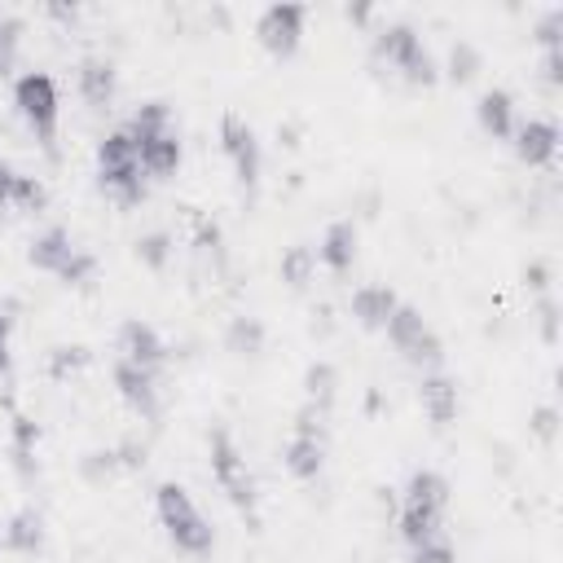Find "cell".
I'll list each match as a JSON object with an SVG mask.
<instances>
[{
	"label": "cell",
	"mask_w": 563,
	"mask_h": 563,
	"mask_svg": "<svg viewBox=\"0 0 563 563\" xmlns=\"http://www.w3.org/2000/svg\"><path fill=\"white\" fill-rule=\"evenodd\" d=\"M154 515H158L167 541H172L180 554H189V559L211 554V545H216V528H211V519L198 510V501L189 497L185 484L163 479V484L154 488Z\"/></svg>",
	"instance_id": "6da1fadb"
},
{
	"label": "cell",
	"mask_w": 563,
	"mask_h": 563,
	"mask_svg": "<svg viewBox=\"0 0 563 563\" xmlns=\"http://www.w3.org/2000/svg\"><path fill=\"white\" fill-rule=\"evenodd\" d=\"M374 57L383 66H391L405 84H418V88H431L440 79V66L431 57V48L422 44V35L409 26V22H387L374 31Z\"/></svg>",
	"instance_id": "7a4b0ae2"
},
{
	"label": "cell",
	"mask_w": 563,
	"mask_h": 563,
	"mask_svg": "<svg viewBox=\"0 0 563 563\" xmlns=\"http://www.w3.org/2000/svg\"><path fill=\"white\" fill-rule=\"evenodd\" d=\"M207 462H211V479H216L220 493L233 501V510L255 523V510H260L255 475L246 471V457H242L238 440H233L224 427H211V435H207Z\"/></svg>",
	"instance_id": "3957f363"
},
{
	"label": "cell",
	"mask_w": 563,
	"mask_h": 563,
	"mask_svg": "<svg viewBox=\"0 0 563 563\" xmlns=\"http://www.w3.org/2000/svg\"><path fill=\"white\" fill-rule=\"evenodd\" d=\"M97 176L101 185L119 198V202H141L145 198V176H141V154L136 141L128 136V128H114L97 141Z\"/></svg>",
	"instance_id": "277c9868"
},
{
	"label": "cell",
	"mask_w": 563,
	"mask_h": 563,
	"mask_svg": "<svg viewBox=\"0 0 563 563\" xmlns=\"http://www.w3.org/2000/svg\"><path fill=\"white\" fill-rule=\"evenodd\" d=\"M13 106L22 114V123L35 132V141L44 150H53L57 141V119H62V97H57V79L48 70H26L13 79Z\"/></svg>",
	"instance_id": "5b68a950"
},
{
	"label": "cell",
	"mask_w": 563,
	"mask_h": 563,
	"mask_svg": "<svg viewBox=\"0 0 563 563\" xmlns=\"http://www.w3.org/2000/svg\"><path fill=\"white\" fill-rule=\"evenodd\" d=\"M387 343L409 361V365H427V369H440L444 361V343L440 334L427 325V317L413 308V303H396V312L387 317Z\"/></svg>",
	"instance_id": "8992f818"
},
{
	"label": "cell",
	"mask_w": 563,
	"mask_h": 563,
	"mask_svg": "<svg viewBox=\"0 0 563 563\" xmlns=\"http://www.w3.org/2000/svg\"><path fill=\"white\" fill-rule=\"evenodd\" d=\"M321 422H325V413L312 409V405H303L295 413V431L282 444V466L295 479H317L321 466H325V427Z\"/></svg>",
	"instance_id": "52a82bcc"
},
{
	"label": "cell",
	"mask_w": 563,
	"mask_h": 563,
	"mask_svg": "<svg viewBox=\"0 0 563 563\" xmlns=\"http://www.w3.org/2000/svg\"><path fill=\"white\" fill-rule=\"evenodd\" d=\"M220 150L238 176L242 189H255L260 185V167H264V150H260V136L255 128L242 119V114H220Z\"/></svg>",
	"instance_id": "ba28073f"
},
{
	"label": "cell",
	"mask_w": 563,
	"mask_h": 563,
	"mask_svg": "<svg viewBox=\"0 0 563 563\" xmlns=\"http://www.w3.org/2000/svg\"><path fill=\"white\" fill-rule=\"evenodd\" d=\"M303 22H308V9L303 4H268L255 18V40L273 57H290L299 48V40H303Z\"/></svg>",
	"instance_id": "9c48e42d"
},
{
	"label": "cell",
	"mask_w": 563,
	"mask_h": 563,
	"mask_svg": "<svg viewBox=\"0 0 563 563\" xmlns=\"http://www.w3.org/2000/svg\"><path fill=\"white\" fill-rule=\"evenodd\" d=\"M119 361H132V365L158 374V365L167 361V339H163L150 321L128 317V321L119 325Z\"/></svg>",
	"instance_id": "30bf717a"
},
{
	"label": "cell",
	"mask_w": 563,
	"mask_h": 563,
	"mask_svg": "<svg viewBox=\"0 0 563 563\" xmlns=\"http://www.w3.org/2000/svg\"><path fill=\"white\" fill-rule=\"evenodd\" d=\"M114 391H119V400L132 413L158 418V383H154V369H141L132 361H114Z\"/></svg>",
	"instance_id": "8fae6325"
},
{
	"label": "cell",
	"mask_w": 563,
	"mask_h": 563,
	"mask_svg": "<svg viewBox=\"0 0 563 563\" xmlns=\"http://www.w3.org/2000/svg\"><path fill=\"white\" fill-rule=\"evenodd\" d=\"M515 158L528 163V167H550L554 154H559V128L550 119H528V123H515Z\"/></svg>",
	"instance_id": "7c38bea8"
},
{
	"label": "cell",
	"mask_w": 563,
	"mask_h": 563,
	"mask_svg": "<svg viewBox=\"0 0 563 563\" xmlns=\"http://www.w3.org/2000/svg\"><path fill=\"white\" fill-rule=\"evenodd\" d=\"M356 246H361V229L356 220H330L321 229V242H317V260L330 268V273H347L356 264Z\"/></svg>",
	"instance_id": "4fadbf2b"
},
{
	"label": "cell",
	"mask_w": 563,
	"mask_h": 563,
	"mask_svg": "<svg viewBox=\"0 0 563 563\" xmlns=\"http://www.w3.org/2000/svg\"><path fill=\"white\" fill-rule=\"evenodd\" d=\"M418 400H422V413L431 418V427H449L462 409V396H457V378H449L444 369H431L422 374L418 383Z\"/></svg>",
	"instance_id": "5bb4252c"
},
{
	"label": "cell",
	"mask_w": 563,
	"mask_h": 563,
	"mask_svg": "<svg viewBox=\"0 0 563 563\" xmlns=\"http://www.w3.org/2000/svg\"><path fill=\"white\" fill-rule=\"evenodd\" d=\"M400 541L409 545V550H418V545H427V541H435L440 537V528H444V506H435V501H418V497H400Z\"/></svg>",
	"instance_id": "9a60e30c"
},
{
	"label": "cell",
	"mask_w": 563,
	"mask_h": 563,
	"mask_svg": "<svg viewBox=\"0 0 563 563\" xmlns=\"http://www.w3.org/2000/svg\"><path fill=\"white\" fill-rule=\"evenodd\" d=\"M75 84H79V97H84L92 110H106V106L114 101V92H119V70H114L110 57H97V53H92V57L79 62Z\"/></svg>",
	"instance_id": "2e32d148"
},
{
	"label": "cell",
	"mask_w": 563,
	"mask_h": 563,
	"mask_svg": "<svg viewBox=\"0 0 563 563\" xmlns=\"http://www.w3.org/2000/svg\"><path fill=\"white\" fill-rule=\"evenodd\" d=\"M79 246H75V238H70V229H62V224H48V229H40L35 238H31V246H26V264L31 268H40V273H62V264L75 255Z\"/></svg>",
	"instance_id": "e0dca14e"
},
{
	"label": "cell",
	"mask_w": 563,
	"mask_h": 563,
	"mask_svg": "<svg viewBox=\"0 0 563 563\" xmlns=\"http://www.w3.org/2000/svg\"><path fill=\"white\" fill-rule=\"evenodd\" d=\"M396 303H400V295H396L387 282H365V286L352 290V317H356V325H365V330H383L387 317L396 312Z\"/></svg>",
	"instance_id": "ac0fdd59"
},
{
	"label": "cell",
	"mask_w": 563,
	"mask_h": 563,
	"mask_svg": "<svg viewBox=\"0 0 563 563\" xmlns=\"http://www.w3.org/2000/svg\"><path fill=\"white\" fill-rule=\"evenodd\" d=\"M475 123L484 128V136L510 141L515 136V97L506 88H484L475 101Z\"/></svg>",
	"instance_id": "d6986e66"
},
{
	"label": "cell",
	"mask_w": 563,
	"mask_h": 563,
	"mask_svg": "<svg viewBox=\"0 0 563 563\" xmlns=\"http://www.w3.org/2000/svg\"><path fill=\"white\" fill-rule=\"evenodd\" d=\"M136 154H141V172L163 180V176H176V167L185 158V145H180V132L172 128V132H158V136L136 141Z\"/></svg>",
	"instance_id": "ffe728a7"
},
{
	"label": "cell",
	"mask_w": 563,
	"mask_h": 563,
	"mask_svg": "<svg viewBox=\"0 0 563 563\" xmlns=\"http://www.w3.org/2000/svg\"><path fill=\"white\" fill-rule=\"evenodd\" d=\"M4 545H9L13 554H35V550L44 545V515H40L35 506L13 510L9 523H4Z\"/></svg>",
	"instance_id": "44dd1931"
},
{
	"label": "cell",
	"mask_w": 563,
	"mask_h": 563,
	"mask_svg": "<svg viewBox=\"0 0 563 563\" xmlns=\"http://www.w3.org/2000/svg\"><path fill=\"white\" fill-rule=\"evenodd\" d=\"M264 343H268V330H264L260 317H251V312L229 317V325H224V347H229L233 356H260Z\"/></svg>",
	"instance_id": "7402d4cb"
},
{
	"label": "cell",
	"mask_w": 563,
	"mask_h": 563,
	"mask_svg": "<svg viewBox=\"0 0 563 563\" xmlns=\"http://www.w3.org/2000/svg\"><path fill=\"white\" fill-rule=\"evenodd\" d=\"M176 128V119H172V106L167 101H141L136 110H132V119H128V136L132 141H145V136H158V132H172Z\"/></svg>",
	"instance_id": "603a6c76"
},
{
	"label": "cell",
	"mask_w": 563,
	"mask_h": 563,
	"mask_svg": "<svg viewBox=\"0 0 563 563\" xmlns=\"http://www.w3.org/2000/svg\"><path fill=\"white\" fill-rule=\"evenodd\" d=\"M334 387H339V374H334L330 361H312V365L303 369V391H308V405H312V409L330 413V405H334Z\"/></svg>",
	"instance_id": "cb8c5ba5"
},
{
	"label": "cell",
	"mask_w": 563,
	"mask_h": 563,
	"mask_svg": "<svg viewBox=\"0 0 563 563\" xmlns=\"http://www.w3.org/2000/svg\"><path fill=\"white\" fill-rule=\"evenodd\" d=\"M35 449H40V422L26 413H13V462L22 475H35Z\"/></svg>",
	"instance_id": "d4e9b609"
},
{
	"label": "cell",
	"mask_w": 563,
	"mask_h": 563,
	"mask_svg": "<svg viewBox=\"0 0 563 563\" xmlns=\"http://www.w3.org/2000/svg\"><path fill=\"white\" fill-rule=\"evenodd\" d=\"M312 268H317V255H312V246H303V242L286 246V255H282V264H277L282 282L295 286V290H303V286L312 282Z\"/></svg>",
	"instance_id": "484cf974"
},
{
	"label": "cell",
	"mask_w": 563,
	"mask_h": 563,
	"mask_svg": "<svg viewBox=\"0 0 563 563\" xmlns=\"http://www.w3.org/2000/svg\"><path fill=\"white\" fill-rule=\"evenodd\" d=\"M449 493H453V488H449V479H444L440 471H427V466H422V471H413V475H409V484H405V493H400V497L435 501V506H444V510H449Z\"/></svg>",
	"instance_id": "4316f807"
},
{
	"label": "cell",
	"mask_w": 563,
	"mask_h": 563,
	"mask_svg": "<svg viewBox=\"0 0 563 563\" xmlns=\"http://www.w3.org/2000/svg\"><path fill=\"white\" fill-rule=\"evenodd\" d=\"M22 35H26V22L18 13H4L0 9V79L13 75L18 53H22Z\"/></svg>",
	"instance_id": "83f0119b"
},
{
	"label": "cell",
	"mask_w": 563,
	"mask_h": 563,
	"mask_svg": "<svg viewBox=\"0 0 563 563\" xmlns=\"http://www.w3.org/2000/svg\"><path fill=\"white\" fill-rule=\"evenodd\" d=\"M92 361V352L84 347V343H62V347H53L48 352V378H70V374H79L84 365Z\"/></svg>",
	"instance_id": "f1b7e54d"
},
{
	"label": "cell",
	"mask_w": 563,
	"mask_h": 563,
	"mask_svg": "<svg viewBox=\"0 0 563 563\" xmlns=\"http://www.w3.org/2000/svg\"><path fill=\"white\" fill-rule=\"evenodd\" d=\"M479 48L471 44V40H453V48H449V79L453 84H471L475 75H479Z\"/></svg>",
	"instance_id": "f546056e"
},
{
	"label": "cell",
	"mask_w": 563,
	"mask_h": 563,
	"mask_svg": "<svg viewBox=\"0 0 563 563\" xmlns=\"http://www.w3.org/2000/svg\"><path fill=\"white\" fill-rule=\"evenodd\" d=\"M136 260H141L145 268H167V260H172V233L154 229V233L136 238Z\"/></svg>",
	"instance_id": "4dcf8cb0"
},
{
	"label": "cell",
	"mask_w": 563,
	"mask_h": 563,
	"mask_svg": "<svg viewBox=\"0 0 563 563\" xmlns=\"http://www.w3.org/2000/svg\"><path fill=\"white\" fill-rule=\"evenodd\" d=\"M44 202H48V189H44V180H40V176H26V172H18L13 207H18V211H44Z\"/></svg>",
	"instance_id": "1f68e13d"
},
{
	"label": "cell",
	"mask_w": 563,
	"mask_h": 563,
	"mask_svg": "<svg viewBox=\"0 0 563 563\" xmlns=\"http://www.w3.org/2000/svg\"><path fill=\"white\" fill-rule=\"evenodd\" d=\"M92 273H97V260H92L88 251H75V255L62 264L57 282H66V286H84V282H92Z\"/></svg>",
	"instance_id": "d6a6232c"
},
{
	"label": "cell",
	"mask_w": 563,
	"mask_h": 563,
	"mask_svg": "<svg viewBox=\"0 0 563 563\" xmlns=\"http://www.w3.org/2000/svg\"><path fill=\"white\" fill-rule=\"evenodd\" d=\"M194 246L220 255V251H224V233H220V224L207 220V216H194Z\"/></svg>",
	"instance_id": "836d02e7"
},
{
	"label": "cell",
	"mask_w": 563,
	"mask_h": 563,
	"mask_svg": "<svg viewBox=\"0 0 563 563\" xmlns=\"http://www.w3.org/2000/svg\"><path fill=\"white\" fill-rule=\"evenodd\" d=\"M537 325L545 343H559V299L554 295H537Z\"/></svg>",
	"instance_id": "e575fe53"
},
{
	"label": "cell",
	"mask_w": 563,
	"mask_h": 563,
	"mask_svg": "<svg viewBox=\"0 0 563 563\" xmlns=\"http://www.w3.org/2000/svg\"><path fill=\"white\" fill-rule=\"evenodd\" d=\"M559 35H563V9H545L537 18V44H541V53L545 48H559Z\"/></svg>",
	"instance_id": "d590c367"
},
{
	"label": "cell",
	"mask_w": 563,
	"mask_h": 563,
	"mask_svg": "<svg viewBox=\"0 0 563 563\" xmlns=\"http://www.w3.org/2000/svg\"><path fill=\"white\" fill-rule=\"evenodd\" d=\"M409 563H457V550H453V545H449L444 537H435V541H427V545H418Z\"/></svg>",
	"instance_id": "8d00e7d4"
},
{
	"label": "cell",
	"mask_w": 563,
	"mask_h": 563,
	"mask_svg": "<svg viewBox=\"0 0 563 563\" xmlns=\"http://www.w3.org/2000/svg\"><path fill=\"white\" fill-rule=\"evenodd\" d=\"M532 431H537L541 440H554V431H559V409H554V405H537V409H532Z\"/></svg>",
	"instance_id": "74e56055"
},
{
	"label": "cell",
	"mask_w": 563,
	"mask_h": 563,
	"mask_svg": "<svg viewBox=\"0 0 563 563\" xmlns=\"http://www.w3.org/2000/svg\"><path fill=\"white\" fill-rule=\"evenodd\" d=\"M541 79L545 84H563V48H545L541 53Z\"/></svg>",
	"instance_id": "f35d334b"
},
{
	"label": "cell",
	"mask_w": 563,
	"mask_h": 563,
	"mask_svg": "<svg viewBox=\"0 0 563 563\" xmlns=\"http://www.w3.org/2000/svg\"><path fill=\"white\" fill-rule=\"evenodd\" d=\"M13 189H18V167L0 158V211L13 207Z\"/></svg>",
	"instance_id": "ab89813d"
},
{
	"label": "cell",
	"mask_w": 563,
	"mask_h": 563,
	"mask_svg": "<svg viewBox=\"0 0 563 563\" xmlns=\"http://www.w3.org/2000/svg\"><path fill=\"white\" fill-rule=\"evenodd\" d=\"M523 282L537 290V295H550V264H541V260H532L528 268H523Z\"/></svg>",
	"instance_id": "60d3db41"
},
{
	"label": "cell",
	"mask_w": 563,
	"mask_h": 563,
	"mask_svg": "<svg viewBox=\"0 0 563 563\" xmlns=\"http://www.w3.org/2000/svg\"><path fill=\"white\" fill-rule=\"evenodd\" d=\"M9 334H13V325H9V317L0 312V374L9 369Z\"/></svg>",
	"instance_id": "b9f144b4"
},
{
	"label": "cell",
	"mask_w": 563,
	"mask_h": 563,
	"mask_svg": "<svg viewBox=\"0 0 563 563\" xmlns=\"http://www.w3.org/2000/svg\"><path fill=\"white\" fill-rule=\"evenodd\" d=\"M343 18H347V22H369V9H365V4H347Z\"/></svg>",
	"instance_id": "7bdbcfd3"
}]
</instances>
